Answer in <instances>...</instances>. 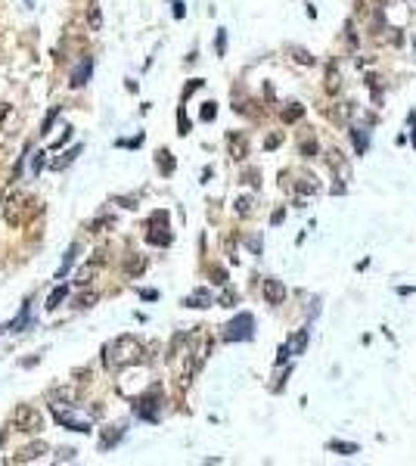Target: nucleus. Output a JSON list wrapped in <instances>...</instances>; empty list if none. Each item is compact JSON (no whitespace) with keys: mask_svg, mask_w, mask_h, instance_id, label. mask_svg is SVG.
I'll return each mask as SVG.
<instances>
[{"mask_svg":"<svg viewBox=\"0 0 416 466\" xmlns=\"http://www.w3.org/2000/svg\"><path fill=\"white\" fill-rule=\"evenodd\" d=\"M143 358H146V351H143V342L137 339V336H118V339H112L109 345L103 348V364L109 367V370L134 367V364H140Z\"/></svg>","mask_w":416,"mask_h":466,"instance_id":"1","label":"nucleus"},{"mask_svg":"<svg viewBox=\"0 0 416 466\" xmlns=\"http://www.w3.org/2000/svg\"><path fill=\"white\" fill-rule=\"evenodd\" d=\"M255 336V317L248 311L236 314L233 320L224 327V342H248Z\"/></svg>","mask_w":416,"mask_h":466,"instance_id":"2","label":"nucleus"},{"mask_svg":"<svg viewBox=\"0 0 416 466\" xmlns=\"http://www.w3.org/2000/svg\"><path fill=\"white\" fill-rule=\"evenodd\" d=\"M28 202H31V196H28V193L16 190V193H12V196H6V202H3V211H0V215L6 217V224H12V227H19V224L25 221V211H28Z\"/></svg>","mask_w":416,"mask_h":466,"instance_id":"3","label":"nucleus"},{"mask_svg":"<svg viewBox=\"0 0 416 466\" xmlns=\"http://www.w3.org/2000/svg\"><path fill=\"white\" fill-rule=\"evenodd\" d=\"M308 342H310V333H308V329H295V333H292L289 339H286L283 345H279V351H277V364H283V360H289V358H298V354H304Z\"/></svg>","mask_w":416,"mask_h":466,"instance_id":"4","label":"nucleus"},{"mask_svg":"<svg viewBox=\"0 0 416 466\" xmlns=\"http://www.w3.org/2000/svg\"><path fill=\"white\" fill-rule=\"evenodd\" d=\"M146 240L152 246H171V233H168V215L165 211H155L146 221Z\"/></svg>","mask_w":416,"mask_h":466,"instance_id":"5","label":"nucleus"},{"mask_svg":"<svg viewBox=\"0 0 416 466\" xmlns=\"http://www.w3.org/2000/svg\"><path fill=\"white\" fill-rule=\"evenodd\" d=\"M16 429H19V432H28V435L41 432V429H43V416H41V410L31 407V404H22V407L16 410Z\"/></svg>","mask_w":416,"mask_h":466,"instance_id":"6","label":"nucleus"},{"mask_svg":"<svg viewBox=\"0 0 416 466\" xmlns=\"http://www.w3.org/2000/svg\"><path fill=\"white\" fill-rule=\"evenodd\" d=\"M159 404H161V391L152 389V395H146V398H140V401H137V416H140V420L155 423V420H159Z\"/></svg>","mask_w":416,"mask_h":466,"instance_id":"7","label":"nucleus"},{"mask_svg":"<svg viewBox=\"0 0 416 466\" xmlns=\"http://www.w3.org/2000/svg\"><path fill=\"white\" fill-rule=\"evenodd\" d=\"M47 451H50V447H47V441H31V445H25L22 451H16L12 463H34V460H41Z\"/></svg>","mask_w":416,"mask_h":466,"instance_id":"8","label":"nucleus"},{"mask_svg":"<svg viewBox=\"0 0 416 466\" xmlns=\"http://www.w3.org/2000/svg\"><path fill=\"white\" fill-rule=\"evenodd\" d=\"M261 292H264V302H267V304H283V302H286V286L279 283V280H273V277L264 280Z\"/></svg>","mask_w":416,"mask_h":466,"instance_id":"9","label":"nucleus"},{"mask_svg":"<svg viewBox=\"0 0 416 466\" xmlns=\"http://www.w3.org/2000/svg\"><path fill=\"white\" fill-rule=\"evenodd\" d=\"M227 149H230V155H233V159H246V155H248L246 134H242V130H230V134H227Z\"/></svg>","mask_w":416,"mask_h":466,"instance_id":"10","label":"nucleus"},{"mask_svg":"<svg viewBox=\"0 0 416 466\" xmlns=\"http://www.w3.org/2000/svg\"><path fill=\"white\" fill-rule=\"evenodd\" d=\"M124 429H128L124 423H115V426L106 429V432L99 435V451H112V447H115L118 441L124 438Z\"/></svg>","mask_w":416,"mask_h":466,"instance_id":"11","label":"nucleus"},{"mask_svg":"<svg viewBox=\"0 0 416 466\" xmlns=\"http://www.w3.org/2000/svg\"><path fill=\"white\" fill-rule=\"evenodd\" d=\"M329 168L335 171L339 184H348V180H351V165H348V162L341 159V153H339V149H333V153H329Z\"/></svg>","mask_w":416,"mask_h":466,"instance_id":"12","label":"nucleus"},{"mask_svg":"<svg viewBox=\"0 0 416 466\" xmlns=\"http://www.w3.org/2000/svg\"><path fill=\"white\" fill-rule=\"evenodd\" d=\"M90 75H93V59H90V56H84V59L78 62V68L72 72V81H68V84H72V87H84L87 81H90Z\"/></svg>","mask_w":416,"mask_h":466,"instance_id":"13","label":"nucleus"},{"mask_svg":"<svg viewBox=\"0 0 416 466\" xmlns=\"http://www.w3.org/2000/svg\"><path fill=\"white\" fill-rule=\"evenodd\" d=\"M97 271H99V264H97V261H87V264H81L78 267V271H75V277H72V283L75 286H87V283H90V280L93 277H97Z\"/></svg>","mask_w":416,"mask_h":466,"instance_id":"14","label":"nucleus"},{"mask_svg":"<svg viewBox=\"0 0 416 466\" xmlns=\"http://www.w3.org/2000/svg\"><path fill=\"white\" fill-rule=\"evenodd\" d=\"M211 302H215V298H211V292H208V289H196V292H190V295L184 298L186 308H208Z\"/></svg>","mask_w":416,"mask_h":466,"instance_id":"15","label":"nucleus"},{"mask_svg":"<svg viewBox=\"0 0 416 466\" xmlns=\"http://www.w3.org/2000/svg\"><path fill=\"white\" fill-rule=\"evenodd\" d=\"M295 190H298V196H317L320 193V180L314 177V174H304V177H298V184H295Z\"/></svg>","mask_w":416,"mask_h":466,"instance_id":"16","label":"nucleus"},{"mask_svg":"<svg viewBox=\"0 0 416 466\" xmlns=\"http://www.w3.org/2000/svg\"><path fill=\"white\" fill-rule=\"evenodd\" d=\"M326 447H329V451H335V454H341V457L360 454V447H357V445H351V441H339V438H329V441H326Z\"/></svg>","mask_w":416,"mask_h":466,"instance_id":"17","label":"nucleus"},{"mask_svg":"<svg viewBox=\"0 0 416 466\" xmlns=\"http://www.w3.org/2000/svg\"><path fill=\"white\" fill-rule=\"evenodd\" d=\"M351 143H354V149H357V155H364L366 149H370V134H366L364 128H351Z\"/></svg>","mask_w":416,"mask_h":466,"instance_id":"18","label":"nucleus"},{"mask_svg":"<svg viewBox=\"0 0 416 466\" xmlns=\"http://www.w3.org/2000/svg\"><path fill=\"white\" fill-rule=\"evenodd\" d=\"M351 115H354V103H339L333 112H329V118H333L335 124H348Z\"/></svg>","mask_w":416,"mask_h":466,"instance_id":"19","label":"nucleus"},{"mask_svg":"<svg viewBox=\"0 0 416 466\" xmlns=\"http://www.w3.org/2000/svg\"><path fill=\"white\" fill-rule=\"evenodd\" d=\"M78 153H81V146H75V149H66V153H62L59 159H53V162H50V168H53V171H62V168H68L75 159H78Z\"/></svg>","mask_w":416,"mask_h":466,"instance_id":"20","label":"nucleus"},{"mask_svg":"<svg viewBox=\"0 0 416 466\" xmlns=\"http://www.w3.org/2000/svg\"><path fill=\"white\" fill-rule=\"evenodd\" d=\"M233 211H236L239 217H248V215L255 211V196H239V199L233 202Z\"/></svg>","mask_w":416,"mask_h":466,"instance_id":"21","label":"nucleus"},{"mask_svg":"<svg viewBox=\"0 0 416 466\" xmlns=\"http://www.w3.org/2000/svg\"><path fill=\"white\" fill-rule=\"evenodd\" d=\"M87 25H90V31H99V28H103V12H99V3H90V6H87Z\"/></svg>","mask_w":416,"mask_h":466,"instance_id":"22","label":"nucleus"},{"mask_svg":"<svg viewBox=\"0 0 416 466\" xmlns=\"http://www.w3.org/2000/svg\"><path fill=\"white\" fill-rule=\"evenodd\" d=\"M66 295H68V286H56L53 292L47 295V311H53V308H59L62 302H66Z\"/></svg>","mask_w":416,"mask_h":466,"instance_id":"23","label":"nucleus"},{"mask_svg":"<svg viewBox=\"0 0 416 466\" xmlns=\"http://www.w3.org/2000/svg\"><path fill=\"white\" fill-rule=\"evenodd\" d=\"M81 252V246H78V242H72V246H68V252H66V258H62V267H59V271H56V277H66V273H68V267H72V261H75V255H78Z\"/></svg>","mask_w":416,"mask_h":466,"instance_id":"24","label":"nucleus"},{"mask_svg":"<svg viewBox=\"0 0 416 466\" xmlns=\"http://www.w3.org/2000/svg\"><path fill=\"white\" fill-rule=\"evenodd\" d=\"M326 90L329 93H339L341 90V75H339V68H335V66L326 68Z\"/></svg>","mask_w":416,"mask_h":466,"instance_id":"25","label":"nucleus"},{"mask_svg":"<svg viewBox=\"0 0 416 466\" xmlns=\"http://www.w3.org/2000/svg\"><path fill=\"white\" fill-rule=\"evenodd\" d=\"M28 320H31V314H28V302L22 304V311H19V317L10 323L6 329H12V333H22V327H28Z\"/></svg>","mask_w":416,"mask_h":466,"instance_id":"26","label":"nucleus"},{"mask_svg":"<svg viewBox=\"0 0 416 466\" xmlns=\"http://www.w3.org/2000/svg\"><path fill=\"white\" fill-rule=\"evenodd\" d=\"M93 302H97V292H93V289H87V292H81V295H78V298H75V302H72V308L84 311V308H90V304H93Z\"/></svg>","mask_w":416,"mask_h":466,"instance_id":"27","label":"nucleus"},{"mask_svg":"<svg viewBox=\"0 0 416 466\" xmlns=\"http://www.w3.org/2000/svg\"><path fill=\"white\" fill-rule=\"evenodd\" d=\"M289 53L295 56L298 66H314V56H310V50H304V47H289Z\"/></svg>","mask_w":416,"mask_h":466,"instance_id":"28","label":"nucleus"},{"mask_svg":"<svg viewBox=\"0 0 416 466\" xmlns=\"http://www.w3.org/2000/svg\"><path fill=\"white\" fill-rule=\"evenodd\" d=\"M143 267H146V258H143V255H130L128 264H124V271L137 277V273H143Z\"/></svg>","mask_w":416,"mask_h":466,"instance_id":"29","label":"nucleus"},{"mask_svg":"<svg viewBox=\"0 0 416 466\" xmlns=\"http://www.w3.org/2000/svg\"><path fill=\"white\" fill-rule=\"evenodd\" d=\"M159 168H161V174H165V177L174 171V155L168 153V149H161V153H159Z\"/></svg>","mask_w":416,"mask_h":466,"instance_id":"30","label":"nucleus"},{"mask_svg":"<svg viewBox=\"0 0 416 466\" xmlns=\"http://www.w3.org/2000/svg\"><path fill=\"white\" fill-rule=\"evenodd\" d=\"M304 115V106H298V103H289V109L283 112V122H298V118Z\"/></svg>","mask_w":416,"mask_h":466,"instance_id":"31","label":"nucleus"},{"mask_svg":"<svg viewBox=\"0 0 416 466\" xmlns=\"http://www.w3.org/2000/svg\"><path fill=\"white\" fill-rule=\"evenodd\" d=\"M215 53L217 56H224V53H227V31H217V41H215Z\"/></svg>","mask_w":416,"mask_h":466,"instance_id":"32","label":"nucleus"},{"mask_svg":"<svg viewBox=\"0 0 416 466\" xmlns=\"http://www.w3.org/2000/svg\"><path fill=\"white\" fill-rule=\"evenodd\" d=\"M314 153H317V140L310 137V140L301 143V155H304V159H314Z\"/></svg>","mask_w":416,"mask_h":466,"instance_id":"33","label":"nucleus"},{"mask_svg":"<svg viewBox=\"0 0 416 466\" xmlns=\"http://www.w3.org/2000/svg\"><path fill=\"white\" fill-rule=\"evenodd\" d=\"M242 180H246V184H252V186H258L261 184V171H258V168H248V171L242 174Z\"/></svg>","mask_w":416,"mask_h":466,"instance_id":"34","label":"nucleus"},{"mask_svg":"<svg viewBox=\"0 0 416 466\" xmlns=\"http://www.w3.org/2000/svg\"><path fill=\"white\" fill-rule=\"evenodd\" d=\"M236 298H239V295H236V292L224 289V292H221V298H217V302H221L224 308H233V304H236Z\"/></svg>","mask_w":416,"mask_h":466,"instance_id":"35","label":"nucleus"},{"mask_svg":"<svg viewBox=\"0 0 416 466\" xmlns=\"http://www.w3.org/2000/svg\"><path fill=\"white\" fill-rule=\"evenodd\" d=\"M217 115V103H205L202 106V122H215Z\"/></svg>","mask_w":416,"mask_h":466,"instance_id":"36","label":"nucleus"},{"mask_svg":"<svg viewBox=\"0 0 416 466\" xmlns=\"http://www.w3.org/2000/svg\"><path fill=\"white\" fill-rule=\"evenodd\" d=\"M211 277H215L217 286H227V271L224 267H211Z\"/></svg>","mask_w":416,"mask_h":466,"instance_id":"37","label":"nucleus"},{"mask_svg":"<svg viewBox=\"0 0 416 466\" xmlns=\"http://www.w3.org/2000/svg\"><path fill=\"white\" fill-rule=\"evenodd\" d=\"M75 454H78V451H72V447H62V451L56 454V460H59V463H68V460H75Z\"/></svg>","mask_w":416,"mask_h":466,"instance_id":"38","label":"nucleus"},{"mask_svg":"<svg viewBox=\"0 0 416 466\" xmlns=\"http://www.w3.org/2000/svg\"><path fill=\"white\" fill-rule=\"evenodd\" d=\"M177 122H180V134H190V122H186L184 109H180V112H177Z\"/></svg>","mask_w":416,"mask_h":466,"instance_id":"39","label":"nucleus"},{"mask_svg":"<svg viewBox=\"0 0 416 466\" xmlns=\"http://www.w3.org/2000/svg\"><path fill=\"white\" fill-rule=\"evenodd\" d=\"M140 298H143V302H155V298H159V292H155V289H140Z\"/></svg>","mask_w":416,"mask_h":466,"instance_id":"40","label":"nucleus"},{"mask_svg":"<svg viewBox=\"0 0 416 466\" xmlns=\"http://www.w3.org/2000/svg\"><path fill=\"white\" fill-rule=\"evenodd\" d=\"M56 115H59V109H50V115L43 118V130H50V124H53V118H56Z\"/></svg>","mask_w":416,"mask_h":466,"instance_id":"41","label":"nucleus"},{"mask_svg":"<svg viewBox=\"0 0 416 466\" xmlns=\"http://www.w3.org/2000/svg\"><path fill=\"white\" fill-rule=\"evenodd\" d=\"M283 217H286V211H283V208H277V211H273V215H270V224H273V227H277V224L283 221Z\"/></svg>","mask_w":416,"mask_h":466,"instance_id":"42","label":"nucleus"},{"mask_svg":"<svg viewBox=\"0 0 416 466\" xmlns=\"http://www.w3.org/2000/svg\"><path fill=\"white\" fill-rule=\"evenodd\" d=\"M264 146H267V149H277V146H279V134H270V137H267Z\"/></svg>","mask_w":416,"mask_h":466,"instance_id":"43","label":"nucleus"},{"mask_svg":"<svg viewBox=\"0 0 416 466\" xmlns=\"http://www.w3.org/2000/svg\"><path fill=\"white\" fill-rule=\"evenodd\" d=\"M184 3H180V0H174V19H184Z\"/></svg>","mask_w":416,"mask_h":466,"instance_id":"44","label":"nucleus"},{"mask_svg":"<svg viewBox=\"0 0 416 466\" xmlns=\"http://www.w3.org/2000/svg\"><path fill=\"white\" fill-rule=\"evenodd\" d=\"M410 137H413V143H416V112H410Z\"/></svg>","mask_w":416,"mask_h":466,"instance_id":"45","label":"nucleus"},{"mask_svg":"<svg viewBox=\"0 0 416 466\" xmlns=\"http://www.w3.org/2000/svg\"><path fill=\"white\" fill-rule=\"evenodd\" d=\"M397 292H401V295H413L416 286H397Z\"/></svg>","mask_w":416,"mask_h":466,"instance_id":"46","label":"nucleus"},{"mask_svg":"<svg viewBox=\"0 0 416 466\" xmlns=\"http://www.w3.org/2000/svg\"><path fill=\"white\" fill-rule=\"evenodd\" d=\"M43 155H47V153H37V155H34V171H41V165H43Z\"/></svg>","mask_w":416,"mask_h":466,"instance_id":"47","label":"nucleus"},{"mask_svg":"<svg viewBox=\"0 0 416 466\" xmlns=\"http://www.w3.org/2000/svg\"><path fill=\"white\" fill-rule=\"evenodd\" d=\"M6 115H10V106L3 103V106H0V124H3V118H6Z\"/></svg>","mask_w":416,"mask_h":466,"instance_id":"48","label":"nucleus"},{"mask_svg":"<svg viewBox=\"0 0 416 466\" xmlns=\"http://www.w3.org/2000/svg\"><path fill=\"white\" fill-rule=\"evenodd\" d=\"M3 202H6V193H3V186H0V211H3Z\"/></svg>","mask_w":416,"mask_h":466,"instance_id":"49","label":"nucleus"},{"mask_svg":"<svg viewBox=\"0 0 416 466\" xmlns=\"http://www.w3.org/2000/svg\"><path fill=\"white\" fill-rule=\"evenodd\" d=\"M28 6H34V0H28Z\"/></svg>","mask_w":416,"mask_h":466,"instance_id":"50","label":"nucleus"},{"mask_svg":"<svg viewBox=\"0 0 416 466\" xmlns=\"http://www.w3.org/2000/svg\"><path fill=\"white\" fill-rule=\"evenodd\" d=\"M0 333H3V329H0Z\"/></svg>","mask_w":416,"mask_h":466,"instance_id":"51","label":"nucleus"}]
</instances>
